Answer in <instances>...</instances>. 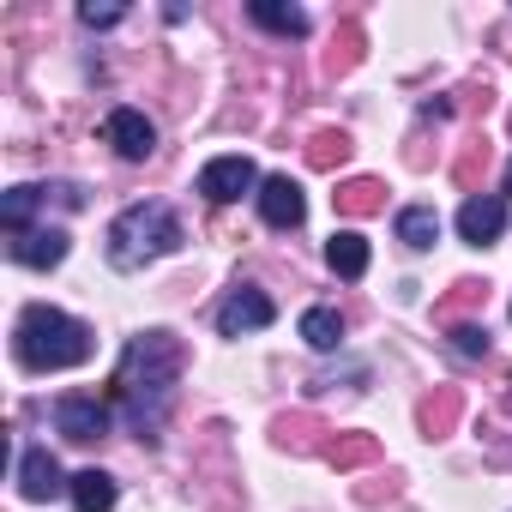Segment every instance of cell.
I'll list each match as a JSON object with an SVG mask.
<instances>
[{
	"instance_id": "1",
	"label": "cell",
	"mask_w": 512,
	"mask_h": 512,
	"mask_svg": "<svg viewBox=\"0 0 512 512\" xmlns=\"http://www.w3.org/2000/svg\"><path fill=\"white\" fill-rule=\"evenodd\" d=\"M181 368H187V350H181L175 332H139V338L121 350V368H115L109 398L121 404L127 428H133L139 440H157V428L169 422Z\"/></svg>"
},
{
	"instance_id": "2",
	"label": "cell",
	"mask_w": 512,
	"mask_h": 512,
	"mask_svg": "<svg viewBox=\"0 0 512 512\" xmlns=\"http://www.w3.org/2000/svg\"><path fill=\"white\" fill-rule=\"evenodd\" d=\"M13 350L31 374H61V368H79L91 356V326L49 308V302H31L19 314V332H13Z\"/></svg>"
},
{
	"instance_id": "3",
	"label": "cell",
	"mask_w": 512,
	"mask_h": 512,
	"mask_svg": "<svg viewBox=\"0 0 512 512\" xmlns=\"http://www.w3.org/2000/svg\"><path fill=\"white\" fill-rule=\"evenodd\" d=\"M181 241H187L181 235V217L163 199H139V205H127L109 223V266L115 272H139V266L163 260V253H175Z\"/></svg>"
},
{
	"instance_id": "4",
	"label": "cell",
	"mask_w": 512,
	"mask_h": 512,
	"mask_svg": "<svg viewBox=\"0 0 512 512\" xmlns=\"http://www.w3.org/2000/svg\"><path fill=\"white\" fill-rule=\"evenodd\" d=\"M253 187H260V169H253V157H241V151L211 157V163L199 169V193H205L211 205H235V199L253 193Z\"/></svg>"
},
{
	"instance_id": "5",
	"label": "cell",
	"mask_w": 512,
	"mask_h": 512,
	"mask_svg": "<svg viewBox=\"0 0 512 512\" xmlns=\"http://www.w3.org/2000/svg\"><path fill=\"white\" fill-rule=\"evenodd\" d=\"M103 139H109V145H115V157H127V163H145V157L157 151V127H151L139 109H109Z\"/></svg>"
},
{
	"instance_id": "6",
	"label": "cell",
	"mask_w": 512,
	"mask_h": 512,
	"mask_svg": "<svg viewBox=\"0 0 512 512\" xmlns=\"http://www.w3.org/2000/svg\"><path fill=\"white\" fill-rule=\"evenodd\" d=\"M272 320H278V308H272V296H260V290H235V296L217 308V332H223V338L266 332Z\"/></svg>"
},
{
	"instance_id": "7",
	"label": "cell",
	"mask_w": 512,
	"mask_h": 512,
	"mask_svg": "<svg viewBox=\"0 0 512 512\" xmlns=\"http://www.w3.org/2000/svg\"><path fill=\"white\" fill-rule=\"evenodd\" d=\"M500 229H506V199H500V193H470V199L458 205V235H464L470 247L500 241Z\"/></svg>"
},
{
	"instance_id": "8",
	"label": "cell",
	"mask_w": 512,
	"mask_h": 512,
	"mask_svg": "<svg viewBox=\"0 0 512 512\" xmlns=\"http://www.w3.org/2000/svg\"><path fill=\"white\" fill-rule=\"evenodd\" d=\"M55 428H61L67 440H103V434H109V404H103V398L73 392V398H61V404H55Z\"/></svg>"
},
{
	"instance_id": "9",
	"label": "cell",
	"mask_w": 512,
	"mask_h": 512,
	"mask_svg": "<svg viewBox=\"0 0 512 512\" xmlns=\"http://www.w3.org/2000/svg\"><path fill=\"white\" fill-rule=\"evenodd\" d=\"M260 217H266L272 229H296V223L308 217L302 187H296L290 175H266V181H260Z\"/></svg>"
},
{
	"instance_id": "10",
	"label": "cell",
	"mask_w": 512,
	"mask_h": 512,
	"mask_svg": "<svg viewBox=\"0 0 512 512\" xmlns=\"http://www.w3.org/2000/svg\"><path fill=\"white\" fill-rule=\"evenodd\" d=\"M61 488H73V482L61 476L55 452H49V446H31V452L19 458V494H25V500H55Z\"/></svg>"
},
{
	"instance_id": "11",
	"label": "cell",
	"mask_w": 512,
	"mask_h": 512,
	"mask_svg": "<svg viewBox=\"0 0 512 512\" xmlns=\"http://www.w3.org/2000/svg\"><path fill=\"white\" fill-rule=\"evenodd\" d=\"M13 260L31 266V272L61 266L67 260V229H25V235H13Z\"/></svg>"
},
{
	"instance_id": "12",
	"label": "cell",
	"mask_w": 512,
	"mask_h": 512,
	"mask_svg": "<svg viewBox=\"0 0 512 512\" xmlns=\"http://www.w3.org/2000/svg\"><path fill=\"white\" fill-rule=\"evenodd\" d=\"M326 266H332L338 278H362V272H368V241H362L356 229H338V235L326 241Z\"/></svg>"
},
{
	"instance_id": "13",
	"label": "cell",
	"mask_w": 512,
	"mask_h": 512,
	"mask_svg": "<svg viewBox=\"0 0 512 512\" xmlns=\"http://www.w3.org/2000/svg\"><path fill=\"white\" fill-rule=\"evenodd\" d=\"M67 494H73L79 512H115V476L109 470H79Z\"/></svg>"
},
{
	"instance_id": "14",
	"label": "cell",
	"mask_w": 512,
	"mask_h": 512,
	"mask_svg": "<svg viewBox=\"0 0 512 512\" xmlns=\"http://www.w3.org/2000/svg\"><path fill=\"white\" fill-rule=\"evenodd\" d=\"M398 241L416 247V253H428V247L440 241V217H434V205H404V211H398Z\"/></svg>"
},
{
	"instance_id": "15",
	"label": "cell",
	"mask_w": 512,
	"mask_h": 512,
	"mask_svg": "<svg viewBox=\"0 0 512 512\" xmlns=\"http://www.w3.org/2000/svg\"><path fill=\"white\" fill-rule=\"evenodd\" d=\"M43 199H49V187H7V199H0V223H7L13 235H25Z\"/></svg>"
},
{
	"instance_id": "16",
	"label": "cell",
	"mask_w": 512,
	"mask_h": 512,
	"mask_svg": "<svg viewBox=\"0 0 512 512\" xmlns=\"http://www.w3.org/2000/svg\"><path fill=\"white\" fill-rule=\"evenodd\" d=\"M253 25H266V31H278V37H308V13L302 7H278V0H253Z\"/></svg>"
},
{
	"instance_id": "17",
	"label": "cell",
	"mask_w": 512,
	"mask_h": 512,
	"mask_svg": "<svg viewBox=\"0 0 512 512\" xmlns=\"http://www.w3.org/2000/svg\"><path fill=\"white\" fill-rule=\"evenodd\" d=\"M302 338H308L314 350H338V344H344V314H338V308H308V314H302Z\"/></svg>"
},
{
	"instance_id": "18",
	"label": "cell",
	"mask_w": 512,
	"mask_h": 512,
	"mask_svg": "<svg viewBox=\"0 0 512 512\" xmlns=\"http://www.w3.org/2000/svg\"><path fill=\"white\" fill-rule=\"evenodd\" d=\"M332 199H338V211L368 217V211H380V181H350V187H338Z\"/></svg>"
},
{
	"instance_id": "19",
	"label": "cell",
	"mask_w": 512,
	"mask_h": 512,
	"mask_svg": "<svg viewBox=\"0 0 512 512\" xmlns=\"http://www.w3.org/2000/svg\"><path fill=\"white\" fill-rule=\"evenodd\" d=\"M79 19H85L91 31H109V25H121V19H127V7H121V0H85Z\"/></svg>"
},
{
	"instance_id": "20",
	"label": "cell",
	"mask_w": 512,
	"mask_h": 512,
	"mask_svg": "<svg viewBox=\"0 0 512 512\" xmlns=\"http://www.w3.org/2000/svg\"><path fill=\"white\" fill-rule=\"evenodd\" d=\"M344 157H350V139H344V133H320V139H314V163H320V169H332V163H344Z\"/></svg>"
},
{
	"instance_id": "21",
	"label": "cell",
	"mask_w": 512,
	"mask_h": 512,
	"mask_svg": "<svg viewBox=\"0 0 512 512\" xmlns=\"http://www.w3.org/2000/svg\"><path fill=\"white\" fill-rule=\"evenodd\" d=\"M452 344H458V356H488V326H452Z\"/></svg>"
},
{
	"instance_id": "22",
	"label": "cell",
	"mask_w": 512,
	"mask_h": 512,
	"mask_svg": "<svg viewBox=\"0 0 512 512\" xmlns=\"http://www.w3.org/2000/svg\"><path fill=\"white\" fill-rule=\"evenodd\" d=\"M326 458H332V464H362V458H374V440H338Z\"/></svg>"
},
{
	"instance_id": "23",
	"label": "cell",
	"mask_w": 512,
	"mask_h": 512,
	"mask_svg": "<svg viewBox=\"0 0 512 512\" xmlns=\"http://www.w3.org/2000/svg\"><path fill=\"white\" fill-rule=\"evenodd\" d=\"M500 193H512V163H506V187H500Z\"/></svg>"
}]
</instances>
